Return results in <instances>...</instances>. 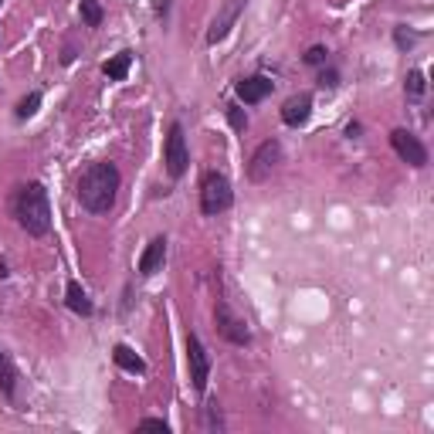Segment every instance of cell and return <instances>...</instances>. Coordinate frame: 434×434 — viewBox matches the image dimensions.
I'll use <instances>...</instances> for the list:
<instances>
[{"instance_id":"6da1fadb","label":"cell","mask_w":434,"mask_h":434,"mask_svg":"<svg viewBox=\"0 0 434 434\" xmlns=\"http://www.w3.org/2000/svg\"><path fill=\"white\" fill-rule=\"evenodd\" d=\"M119 167L116 163H92L82 180H78V204L88 214H109L116 204V193H119Z\"/></svg>"},{"instance_id":"7a4b0ae2","label":"cell","mask_w":434,"mask_h":434,"mask_svg":"<svg viewBox=\"0 0 434 434\" xmlns=\"http://www.w3.org/2000/svg\"><path fill=\"white\" fill-rule=\"evenodd\" d=\"M14 217L31 238H44L52 231V200L41 183H24L14 197Z\"/></svg>"},{"instance_id":"3957f363","label":"cell","mask_w":434,"mask_h":434,"mask_svg":"<svg viewBox=\"0 0 434 434\" xmlns=\"http://www.w3.org/2000/svg\"><path fill=\"white\" fill-rule=\"evenodd\" d=\"M231 204H234L231 180H227L224 174H217V170L204 174V180H200V210H204L207 217H217V214H224Z\"/></svg>"},{"instance_id":"277c9868","label":"cell","mask_w":434,"mask_h":434,"mask_svg":"<svg viewBox=\"0 0 434 434\" xmlns=\"http://www.w3.org/2000/svg\"><path fill=\"white\" fill-rule=\"evenodd\" d=\"M214 323H217V332L224 336L227 343H234V346H248V343H251L248 323L227 306V299H217V306H214Z\"/></svg>"},{"instance_id":"5b68a950","label":"cell","mask_w":434,"mask_h":434,"mask_svg":"<svg viewBox=\"0 0 434 434\" xmlns=\"http://www.w3.org/2000/svg\"><path fill=\"white\" fill-rule=\"evenodd\" d=\"M278 163H282V143H278V139H265L258 150H255V157H251L248 176H251L255 183H265Z\"/></svg>"},{"instance_id":"8992f818","label":"cell","mask_w":434,"mask_h":434,"mask_svg":"<svg viewBox=\"0 0 434 434\" xmlns=\"http://www.w3.org/2000/svg\"><path fill=\"white\" fill-rule=\"evenodd\" d=\"M187 163H191V157H187L183 126L174 122V126H170V136H167V174L174 176V180H180V176L187 174Z\"/></svg>"},{"instance_id":"52a82bcc","label":"cell","mask_w":434,"mask_h":434,"mask_svg":"<svg viewBox=\"0 0 434 434\" xmlns=\"http://www.w3.org/2000/svg\"><path fill=\"white\" fill-rule=\"evenodd\" d=\"M187 363H191V383L197 394L207 390V377H210V360H207V349L197 336H187Z\"/></svg>"},{"instance_id":"ba28073f","label":"cell","mask_w":434,"mask_h":434,"mask_svg":"<svg viewBox=\"0 0 434 434\" xmlns=\"http://www.w3.org/2000/svg\"><path fill=\"white\" fill-rule=\"evenodd\" d=\"M390 146H394V153H397L404 163H411V167H428V150H424V143H421L414 133L394 129V133H390Z\"/></svg>"},{"instance_id":"9c48e42d","label":"cell","mask_w":434,"mask_h":434,"mask_svg":"<svg viewBox=\"0 0 434 434\" xmlns=\"http://www.w3.org/2000/svg\"><path fill=\"white\" fill-rule=\"evenodd\" d=\"M309 116H313V95H309V92L292 95L289 102L282 105V122H285V126H292V129L306 126V122H309Z\"/></svg>"},{"instance_id":"30bf717a","label":"cell","mask_w":434,"mask_h":434,"mask_svg":"<svg viewBox=\"0 0 434 434\" xmlns=\"http://www.w3.org/2000/svg\"><path fill=\"white\" fill-rule=\"evenodd\" d=\"M272 88H275L272 78H265V75H251V78H241V82H238V99H241L244 105H255V102H261V99H268V95H272Z\"/></svg>"},{"instance_id":"8fae6325","label":"cell","mask_w":434,"mask_h":434,"mask_svg":"<svg viewBox=\"0 0 434 434\" xmlns=\"http://www.w3.org/2000/svg\"><path fill=\"white\" fill-rule=\"evenodd\" d=\"M163 261H167V238H153V241L146 244L143 258H139V275L153 278L163 268Z\"/></svg>"},{"instance_id":"7c38bea8","label":"cell","mask_w":434,"mask_h":434,"mask_svg":"<svg viewBox=\"0 0 434 434\" xmlns=\"http://www.w3.org/2000/svg\"><path fill=\"white\" fill-rule=\"evenodd\" d=\"M241 4H244V0H227V4H224V11L214 18V24H210V31H207L210 44H217V41H224V37H227V31H231V28H234V20H238Z\"/></svg>"},{"instance_id":"4fadbf2b","label":"cell","mask_w":434,"mask_h":434,"mask_svg":"<svg viewBox=\"0 0 434 434\" xmlns=\"http://www.w3.org/2000/svg\"><path fill=\"white\" fill-rule=\"evenodd\" d=\"M65 302H68L71 313H78V315H92V313H95L92 299H88V292L78 285V282H68V289H65Z\"/></svg>"},{"instance_id":"5bb4252c","label":"cell","mask_w":434,"mask_h":434,"mask_svg":"<svg viewBox=\"0 0 434 434\" xmlns=\"http://www.w3.org/2000/svg\"><path fill=\"white\" fill-rule=\"evenodd\" d=\"M112 360H116V366H122L126 373H146V360H143L139 353H133L126 343H119V346L112 349Z\"/></svg>"},{"instance_id":"9a60e30c","label":"cell","mask_w":434,"mask_h":434,"mask_svg":"<svg viewBox=\"0 0 434 434\" xmlns=\"http://www.w3.org/2000/svg\"><path fill=\"white\" fill-rule=\"evenodd\" d=\"M129 65H133V52H119L112 61H105L102 71L112 78V82H122V78L129 75Z\"/></svg>"},{"instance_id":"2e32d148","label":"cell","mask_w":434,"mask_h":434,"mask_svg":"<svg viewBox=\"0 0 434 434\" xmlns=\"http://www.w3.org/2000/svg\"><path fill=\"white\" fill-rule=\"evenodd\" d=\"M14 380H18L14 363H11V360H7V353L0 349V390H4L7 397H14Z\"/></svg>"},{"instance_id":"e0dca14e","label":"cell","mask_w":434,"mask_h":434,"mask_svg":"<svg viewBox=\"0 0 434 434\" xmlns=\"http://www.w3.org/2000/svg\"><path fill=\"white\" fill-rule=\"evenodd\" d=\"M404 92H407V99H421L424 95V71H407V78H404Z\"/></svg>"},{"instance_id":"ac0fdd59","label":"cell","mask_w":434,"mask_h":434,"mask_svg":"<svg viewBox=\"0 0 434 434\" xmlns=\"http://www.w3.org/2000/svg\"><path fill=\"white\" fill-rule=\"evenodd\" d=\"M82 20H85L88 28H99V24H102V7H99V0H82Z\"/></svg>"},{"instance_id":"d6986e66","label":"cell","mask_w":434,"mask_h":434,"mask_svg":"<svg viewBox=\"0 0 434 434\" xmlns=\"http://www.w3.org/2000/svg\"><path fill=\"white\" fill-rule=\"evenodd\" d=\"M37 105H41V92H31L28 99H20L18 102V119H31L37 112Z\"/></svg>"},{"instance_id":"ffe728a7","label":"cell","mask_w":434,"mask_h":434,"mask_svg":"<svg viewBox=\"0 0 434 434\" xmlns=\"http://www.w3.org/2000/svg\"><path fill=\"white\" fill-rule=\"evenodd\" d=\"M139 428H143V431H170V424H167V421H163V417H143V421H139Z\"/></svg>"},{"instance_id":"44dd1931","label":"cell","mask_w":434,"mask_h":434,"mask_svg":"<svg viewBox=\"0 0 434 434\" xmlns=\"http://www.w3.org/2000/svg\"><path fill=\"white\" fill-rule=\"evenodd\" d=\"M227 119H231V126H234L238 133H244V129H248V116H244L238 105H231V109H227Z\"/></svg>"},{"instance_id":"7402d4cb","label":"cell","mask_w":434,"mask_h":434,"mask_svg":"<svg viewBox=\"0 0 434 434\" xmlns=\"http://www.w3.org/2000/svg\"><path fill=\"white\" fill-rule=\"evenodd\" d=\"M326 48H323V44H313V48H309V52H306V65H326Z\"/></svg>"},{"instance_id":"603a6c76","label":"cell","mask_w":434,"mask_h":434,"mask_svg":"<svg viewBox=\"0 0 434 434\" xmlns=\"http://www.w3.org/2000/svg\"><path fill=\"white\" fill-rule=\"evenodd\" d=\"M394 41H397V48H411L417 41V35H411L407 28H397V31H394Z\"/></svg>"},{"instance_id":"cb8c5ba5","label":"cell","mask_w":434,"mask_h":434,"mask_svg":"<svg viewBox=\"0 0 434 434\" xmlns=\"http://www.w3.org/2000/svg\"><path fill=\"white\" fill-rule=\"evenodd\" d=\"M319 85H323V88H336V85H339V75H336V68H323V75H319Z\"/></svg>"},{"instance_id":"d4e9b609","label":"cell","mask_w":434,"mask_h":434,"mask_svg":"<svg viewBox=\"0 0 434 434\" xmlns=\"http://www.w3.org/2000/svg\"><path fill=\"white\" fill-rule=\"evenodd\" d=\"M207 424H210V428H221V414H217V404H207Z\"/></svg>"},{"instance_id":"484cf974","label":"cell","mask_w":434,"mask_h":434,"mask_svg":"<svg viewBox=\"0 0 434 434\" xmlns=\"http://www.w3.org/2000/svg\"><path fill=\"white\" fill-rule=\"evenodd\" d=\"M346 136H349V139L360 136V122H349V126H346Z\"/></svg>"},{"instance_id":"4316f807","label":"cell","mask_w":434,"mask_h":434,"mask_svg":"<svg viewBox=\"0 0 434 434\" xmlns=\"http://www.w3.org/2000/svg\"><path fill=\"white\" fill-rule=\"evenodd\" d=\"M7 275H11V272H7V265L0 261V278H7Z\"/></svg>"}]
</instances>
